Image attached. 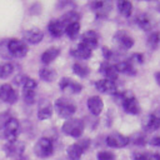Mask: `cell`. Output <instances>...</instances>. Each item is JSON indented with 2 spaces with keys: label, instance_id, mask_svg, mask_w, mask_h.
I'll return each mask as SVG.
<instances>
[{
  "label": "cell",
  "instance_id": "obj_1",
  "mask_svg": "<svg viewBox=\"0 0 160 160\" xmlns=\"http://www.w3.org/2000/svg\"><path fill=\"white\" fill-rule=\"evenodd\" d=\"M28 45L20 39L4 40L0 44V55L2 58H24L28 54Z\"/></svg>",
  "mask_w": 160,
  "mask_h": 160
},
{
  "label": "cell",
  "instance_id": "obj_2",
  "mask_svg": "<svg viewBox=\"0 0 160 160\" xmlns=\"http://www.w3.org/2000/svg\"><path fill=\"white\" fill-rule=\"evenodd\" d=\"M84 128H85V124L81 119L72 118V119H68L62 124L61 130L65 135H69L71 138H80L84 131Z\"/></svg>",
  "mask_w": 160,
  "mask_h": 160
},
{
  "label": "cell",
  "instance_id": "obj_3",
  "mask_svg": "<svg viewBox=\"0 0 160 160\" xmlns=\"http://www.w3.org/2000/svg\"><path fill=\"white\" fill-rule=\"evenodd\" d=\"M54 106H55V111L59 114V116L64 118V119H68V118L72 116L76 111V105L66 98H59L55 101Z\"/></svg>",
  "mask_w": 160,
  "mask_h": 160
},
{
  "label": "cell",
  "instance_id": "obj_4",
  "mask_svg": "<svg viewBox=\"0 0 160 160\" xmlns=\"http://www.w3.org/2000/svg\"><path fill=\"white\" fill-rule=\"evenodd\" d=\"M18 132H19V121L16 118L11 116L2 126V129H0V139H5L8 140V142L14 141L16 140Z\"/></svg>",
  "mask_w": 160,
  "mask_h": 160
},
{
  "label": "cell",
  "instance_id": "obj_5",
  "mask_svg": "<svg viewBox=\"0 0 160 160\" xmlns=\"http://www.w3.org/2000/svg\"><path fill=\"white\" fill-rule=\"evenodd\" d=\"M34 152L36 156L41 158V159H45V158H49L52 155L54 152V142L51 139L49 138H40L35 146H34Z\"/></svg>",
  "mask_w": 160,
  "mask_h": 160
},
{
  "label": "cell",
  "instance_id": "obj_6",
  "mask_svg": "<svg viewBox=\"0 0 160 160\" xmlns=\"http://www.w3.org/2000/svg\"><path fill=\"white\" fill-rule=\"evenodd\" d=\"M89 146H90V139H81L78 142L70 145L68 148V150H66L69 159H71V160H80L82 154H84V151H86L89 149Z\"/></svg>",
  "mask_w": 160,
  "mask_h": 160
},
{
  "label": "cell",
  "instance_id": "obj_7",
  "mask_svg": "<svg viewBox=\"0 0 160 160\" xmlns=\"http://www.w3.org/2000/svg\"><path fill=\"white\" fill-rule=\"evenodd\" d=\"M121 102H122V108L124 110L130 114V115H138L140 112V105L138 102V99L130 92H122L121 94Z\"/></svg>",
  "mask_w": 160,
  "mask_h": 160
},
{
  "label": "cell",
  "instance_id": "obj_8",
  "mask_svg": "<svg viewBox=\"0 0 160 160\" xmlns=\"http://www.w3.org/2000/svg\"><path fill=\"white\" fill-rule=\"evenodd\" d=\"M4 150H5V152H6L8 156L14 158V159H18V158L22 156V152L25 150V145L21 141L14 140V141L6 142L5 146H4Z\"/></svg>",
  "mask_w": 160,
  "mask_h": 160
},
{
  "label": "cell",
  "instance_id": "obj_9",
  "mask_svg": "<svg viewBox=\"0 0 160 160\" xmlns=\"http://www.w3.org/2000/svg\"><path fill=\"white\" fill-rule=\"evenodd\" d=\"M18 91L10 84H2L0 86V100L8 104H14L18 101Z\"/></svg>",
  "mask_w": 160,
  "mask_h": 160
},
{
  "label": "cell",
  "instance_id": "obj_10",
  "mask_svg": "<svg viewBox=\"0 0 160 160\" xmlns=\"http://www.w3.org/2000/svg\"><path fill=\"white\" fill-rule=\"evenodd\" d=\"M130 142V138L128 136H124L119 132H114V134H110L108 135L106 138V144L111 148H125L126 145H129Z\"/></svg>",
  "mask_w": 160,
  "mask_h": 160
},
{
  "label": "cell",
  "instance_id": "obj_11",
  "mask_svg": "<svg viewBox=\"0 0 160 160\" xmlns=\"http://www.w3.org/2000/svg\"><path fill=\"white\" fill-rule=\"evenodd\" d=\"M114 41L121 48V49H130L134 45V39L124 30H119L114 35Z\"/></svg>",
  "mask_w": 160,
  "mask_h": 160
},
{
  "label": "cell",
  "instance_id": "obj_12",
  "mask_svg": "<svg viewBox=\"0 0 160 160\" xmlns=\"http://www.w3.org/2000/svg\"><path fill=\"white\" fill-rule=\"evenodd\" d=\"M59 86L62 91H69L71 94H79L82 90V86L70 78H62L59 82Z\"/></svg>",
  "mask_w": 160,
  "mask_h": 160
},
{
  "label": "cell",
  "instance_id": "obj_13",
  "mask_svg": "<svg viewBox=\"0 0 160 160\" xmlns=\"http://www.w3.org/2000/svg\"><path fill=\"white\" fill-rule=\"evenodd\" d=\"M98 42H99V36L96 34V31L94 30H88L86 32L82 34L81 36V42L84 46H86L89 50L96 49L98 48Z\"/></svg>",
  "mask_w": 160,
  "mask_h": 160
},
{
  "label": "cell",
  "instance_id": "obj_14",
  "mask_svg": "<svg viewBox=\"0 0 160 160\" xmlns=\"http://www.w3.org/2000/svg\"><path fill=\"white\" fill-rule=\"evenodd\" d=\"M111 6L112 5L110 1H92L91 2V9L99 18L106 16L109 11L111 10Z\"/></svg>",
  "mask_w": 160,
  "mask_h": 160
},
{
  "label": "cell",
  "instance_id": "obj_15",
  "mask_svg": "<svg viewBox=\"0 0 160 160\" xmlns=\"http://www.w3.org/2000/svg\"><path fill=\"white\" fill-rule=\"evenodd\" d=\"M95 88L98 89V91L104 92V94H115L116 92V84L108 79L98 80L95 82Z\"/></svg>",
  "mask_w": 160,
  "mask_h": 160
},
{
  "label": "cell",
  "instance_id": "obj_16",
  "mask_svg": "<svg viewBox=\"0 0 160 160\" xmlns=\"http://www.w3.org/2000/svg\"><path fill=\"white\" fill-rule=\"evenodd\" d=\"M42 38H44V32L39 28H32L24 32V39L30 44H39L42 40Z\"/></svg>",
  "mask_w": 160,
  "mask_h": 160
},
{
  "label": "cell",
  "instance_id": "obj_17",
  "mask_svg": "<svg viewBox=\"0 0 160 160\" xmlns=\"http://www.w3.org/2000/svg\"><path fill=\"white\" fill-rule=\"evenodd\" d=\"M99 71L104 75V79H108V80H111V81H115L118 79V71L115 69V66L108 61H104L101 65H100V69Z\"/></svg>",
  "mask_w": 160,
  "mask_h": 160
},
{
  "label": "cell",
  "instance_id": "obj_18",
  "mask_svg": "<svg viewBox=\"0 0 160 160\" xmlns=\"http://www.w3.org/2000/svg\"><path fill=\"white\" fill-rule=\"evenodd\" d=\"M88 109L92 115H99L104 109V104H102L101 98L98 95L90 96L88 99Z\"/></svg>",
  "mask_w": 160,
  "mask_h": 160
},
{
  "label": "cell",
  "instance_id": "obj_19",
  "mask_svg": "<svg viewBox=\"0 0 160 160\" xmlns=\"http://www.w3.org/2000/svg\"><path fill=\"white\" fill-rule=\"evenodd\" d=\"M48 30H49V32H50L52 36L60 38V36L65 32V26H64V24H62L59 19H56V20H51V21L49 22Z\"/></svg>",
  "mask_w": 160,
  "mask_h": 160
},
{
  "label": "cell",
  "instance_id": "obj_20",
  "mask_svg": "<svg viewBox=\"0 0 160 160\" xmlns=\"http://www.w3.org/2000/svg\"><path fill=\"white\" fill-rule=\"evenodd\" d=\"M115 69L118 72H124L128 75H135L136 70L134 68V64L130 60H124V61H118L115 65Z\"/></svg>",
  "mask_w": 160,
  "mask_h": 160
},
{
  "label": "cell",
  "instance_id": "obj_21",
  "mask_svg": "<svg viewBox=\"0 0 160 160\" xmlns=\"http://www.w3.org/2000/svg\"><path fill=\"white\" fill-rule=\"evenodd\" d=\"M59 54H60V49H59V48H56V46L49 48V49H46V50L42 52V55H41V61H42L45 65H48V64L52 62V61L59 56Z\"/></svg>",
  "mask_w": 160,
  "mask_h": 160
},
{
  "label": "cell",
  "instance_id": "obj_22",
  "mask_svg": "<svg viewBox=\"0 0 160 160\" xmlns=\"http://www.w3.org/2000/svg\"><path fill=\"white\" fill-rule=\"evenodd\" d=\"M71 55L75 56L76 59H81V60H86L91 56V50H89L86 46H84L82 44H79L75 49L71 50Z\"/></svg>",
  "mask_w": 160,
  "mask_h": 160
},
{
  "label": "cell",
  "instance_id": "obj_23",
  "mask_svg": "<svg viewBox=\"0 0 160 160\" xmlns=\"http://www.w3.org/2000/svg\"><path fill=\"white\" fill-rule=\"evenodd\" d=\"M144 122H145L144 124V128L148 131H154V130H158L160 128V119L155 115V112L150 114Z\"/></svg>",
  "mask_w": 160,
  "mask_h": 160
},
{
  "label": "cell",
  "instance_id": "obj_24",
  "mask_svg": "<svg viewBox=\"0 0 160 160\" xmlns=\"http://www.w3.org/2000/svg\"><path fill=\"white\" fill-rule=\"evenodd\" d=\"M59 20L64 24V26L66 28L68 25H70V24H74V22H79V20H80V15L76 12V11H68V12H65L61 18H59Z\"/></svg>",
  "mask_w": 160,
  "mask_h": 160
},
{
  "label": "cell",
  "instance_id": "obj_25",
  "mask_svg": "<svg viewBox=\"0 0 160 160\" xmlns=\"http://www.w3.org/2000/svg\"><path fill=\"white\" fill-rule=\"evenodd\" d=\"M116 6H118L119 12L122 16H125V18H129L131 15V12H132V4H131V1L120 0V1H118V5Z\"/></svg>",
  "mask_w": 160,
  "mask_h": 160
},
{
  "label": "cell",
  "instance_id": "obj_26",
  "mask_svg": "<svg viewBox=\"0 0 160 160\" xmlns=\"http://www.w3.org/2000/svg\"><path fill=\"white\" fill-rule=\"evenodd\" d=\"M39 76H40L41 80L48 81V82H51L56 78V71L52 70V69H50V68H42L39 71Z\"/></svg>",
  "mask_w": 160,
  "mask_h": 160
},
{
  "label": "cell",
  "instance_id": "obj_27",
  "mask_svg": "<svg viewBox=\"0 0 160 160\" xmlns=\"http://www.w3.org/2000/svg\"><path fill=\"white\" fill-rule=\"evenodd\" d=\"M52 115V108L50 104H44L38 110V118L40 120H46Z\"/></svg>",
  "mask_w": 160,
  "mask_h": 160
},
{
  "label": "cell",
  "instance_id": "obj_28",
  "mask_svg": "<svg viewBox=\"0 0 160 160\" xmlns=\"http://www.w3.org/2000/svg\"><path fill=\"white\" fill-rule=\"evenodd\" d=\"M136 24L142 29V30H150L151 28V20L146 14H140L136 16Z\"/></svg>",
  "mask_w": 160,
  "mask_h": 160
},
{
  "label": "cell",
  "instance_id": "obj_29",
  "mask_svg": "<svg viewBox=\"0 0 160 160\" xmlns=\"http://www.w3.org/2000/svg\"><path fill=\"white\" fill-rule=\"evenodd\" d=\"M72 71H74L75 75H78V76H80V78H86V76L89 75V72H90V69H89L86 65H84V64L75 62V64L72 65Z\"/></svg>",
  "mask_w": 160,
  "mask_h": 160
},
{
  "label": "cell",
  "instance_id": "obj_30",
  "mask_svg": "<svg viewBox=\"0 0 160 160\" xmlns=\"http://www.w3.org/2000/svg\"><path fill=\"white\" fill-rule=\"evenodd\" d=\"M132 160H160V155L152 152H135L132 154Z\"/></svg>",
  "mask_w": 160,
  "mask_h": 160
},
{
  "label": "cell",
  "instance_id": "obj_31",
  "mask_svg": "<svg viewBox=\"0 0 160 160\" xmlns=\"http://www.w3.org/2000/svg\"><path fill=\"white\" fill-rule=\"evenodd\" d=\"M14 71V65L11 62H0V79H5Z\"/></svg>",
  "mask_w": 160,
  "mask_h": 160
},
{
  "label": "cell",
  "instance_id": "obj_32",
  "mask_svg": "<svg viewBox=\"0 0 160 160\" xmlns=\"http://www.w3.org/2000/svg\"><path fill=\"white\" fill-rule=\"evenodd\" d=\"M79 31H80V24H79V22L70 24V25H68V26L65 28V34H66L70 39H72V40L78 36Z\"/></svg>",
  "mask_w": 160,
  "mask_h": 160
},
{
  "label": "cell",
  "instance_id": "obj_33",
  "mask_svg": "<svg viewBox=\"0 0 160 160\" xmlns=\"http://www.w3.org/2000/svg\"><path fill=\"white\" fill-rule=\"evenodd\" d=\"M160 44V31H155L151 32L148 38V45L151 50H155Z\"/></svg>",
  "mask_w": 160,
  "mask_h": 160
},
{
  "label": "cell",
  "instance_id": "obj_34",
  "mask_svg": "<svg viewBox=\"0 0 160 160\" xmlns=\"http://www.w3.org/2000/svg\"><path fill=\"white\" fill-rule=\"evenodd\" d=\"M24 100L26 104H34L35 98H36V92L35 89H24Z\"/></svg>",
  "mask_w": 160,
  "mask_h": 160
},
{
  "label": "cell",
  "instance_id": "obj_35",
  "mask_svg": "<svg viewBox=\"0 0 160 160\" xmlns=\"http://www.w3.org/2000/svg\"><path fill=\"white\" fill-rule=\"evenodd\" d=\"M98 160H115V155L111 151H100L98 152Z\"/></svg>",
  "mask_w": 160,
  "mask_h": 160
},
{
  "label": "cell",
  "instance_id": "obj_36",
  "mask_svg": "<svg viewBox=\"0 0 160 160\" xmlns=\"http://www.w3.org/2000/svg\"><path fill=\"white\" fill-rule=\"evenodd\" d=\"M22 85H24V89H36L38 82H36V80H34L31 78H26L25 82Z\"/></svg>",
  "mask_w": 160,
  "mask_h": 160
},
{
  "label": "cell",
  "instance_id": "obj_37",
  "mask_svg": "<svg viewBox=\"0 0 160 160\" xmlns=\"http://www.w3.org/2000/svg\"><path fill=\"white\" fill-rule=\"evenodd\" d=\"M10 118H11V115H10L9 111H4V112L0 114V129H2V126L6 124V121H8Z\"/></svg>",
  "mask_w": 160,
  "mask_h": 160
},
{
  "label": "cell",
  "instance_id": "obj_38",
  "mask_svg": "<svg viewBox=\"0 0 160 160\" xmlns=\"http://www.w3.org/2000/svg\"><path fill=\"white\" fill-rule=\"evenodd\" d=\"M134 144H136V145H139V146H144V145L146 144V139H145V136H142V135H138V136L134 139Z\"/></svg>",
  "mask_w": 160,
  "mask_h": 160
},
{
  "label": "cell",
  "instance_id": "obj_39",
  "mask_svg": "<svg viewBox=\"0 0 160 160\" xmlns=\"http://www.w3.org/2000/svg\"><path fill=\"white\" fill-rule=\"evenodd\" d=\"M130 61H131V62H132V61H135V62H138V64H142V61H144V56H142L141 54L136 52V54H134V55L131 56Z\"/></svg>",
  "mask_w": 160,
  "mask_h": 160
},
{
  "label": "cell",
  "instance_id": "obj_40",
  "mask_svg": "<svg viewBox=\"0 0 160 160\" xmlns=\"http://www.w3.org/2000/svg\"><path fill=\"white\" fill-rule=\"evenodd\" d=\"M102 55H104V58L106 59V60H109V59H111L112 56H114V52L109 49V48H102Z\"/></svg>",
  "mask_w": 160,
  "mask_h": 160
},
{
  "label": "cell",
  "instance_id": "obj_41",
  "mask_svg": "<svg viewBox=\"0 0 160 160\" xmlns=\"http://www.w3.org/2000/svg\"><path fill=\"white\" fill-rule=\"evenodd\" d=\"M150 144L154 145V146H159L160 148V136H155L150 140Z\"/></svg>",
  "mask_w": 160,
  "mask_h": 160
},
{
  "label": "cell",
  "instance_id": "obj_42",
  "mask_svg": "<svg viewBox=\"0 0 160 160\" xmlns=\"http://www.w3.org/2000/svg\"><path fill=\"white\" fill-rule=\"evenodd\" d=\"M155 80H156V82L160 85V71L155 72Z\"/></svg>",
  "mask_w": 160,
  "mask_h": 160
},
{
  "label": "cell",
  "instance_id": "obj_43",
  "mask_svg": "<svg viewBox=\"0 0 160 160\" xmlns=\"http://www.w3.org/2000/svg\"><path fill=\"white\" fill-rule=\"evenodd\" d=\"M15 160H29V159L25 158V156H20V158H18V159H15Z\"/></svg>",
  "mask_w": 160,
  "mask_h": 160
},
{
  "label": "cell",
  "instance_id": "obj_44",
  "mask_svg": "<svg viewBox=\"0 0 160 160\" xmlns=\"http://www.w3.org/2000/svg\"><path fill=\"white\" fill-rule=\"evenodd\" d=\"M158 10H159V12H160V4H159V6H158Z\"/></svg>",
  "mask_w": 160,
  "mask_h": 160
}]
</instances>
